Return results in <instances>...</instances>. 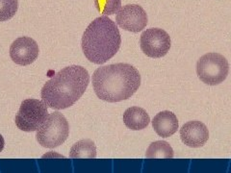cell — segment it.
<instances>
[{
    "label": "cell",
    "mask_w": 231,
    "mask_h": 173,
    "mask_svg": "<svg viewBox=\"0 0 231 173\" xmlns=\"http://www.w3.org/2000/svg\"><path fill=\"white\" fill-rule=\"evenodd\" d=\"M68 134L70 126L67 118L60 112H54L37 130L36 138L43 147L55 148L66 141Z\"/></svg>",
    "instance_id": "277c9868"
},
{
    "label": "cell",
    "mask_w": 231,
    "mask_h": 173,
    "mask_svg": "<svg viewBox=\"0 0 231 173\" xmlns=\"http://www.w3.org/2000/svg\"><path fill=\"white\" fill-rule=\"evenodd\" d=\"M152 127L158 136L169 138L178 129V120L176 115L169 111H163L157 114L152 120Z\"/></svg>",
    "instance_id": "8fae6325"
},
{
    "label": "cell",
    "mask_w": 231,
    "mask_h": 173,
    "mask_svg": "<svg viewBox=\"0 0 231 173\" xmlns=\"http://www.w3.org/2000/svg\"><path fill=\"white\" fill-rule=\"evenodd\" d=\"M4 145H5V141H4L2 135H0V152L3 150Z\"/></svg>",
    "instance_id": "e0dca14e"
},
{
    "label": "cell",
    "mask_w": 231,
    "mask_h": 173,
    "mask_svg": "<svg viewBox=\"0 0 231 173\" xmlns=\"http://www.w3.org/2000/svg\"><path fill=\"white\" fill-rule=\"evenodd\" d=\"M18 8V0H0V21L11 19Z\"/></svg>",
    "instance_id": "9a60e30c"
},
{
    "label": "cell",
    "mask_w": 231,
    "mask_h": 173,
    "mask_svg": "<svg viewBox=\"0 0 231 173\" xmlns=\"http://www.w3.org/2000/svg\"><path fill=\"white\" fill-rule=\"evenodd\" d=\"M121 43L116 23L107 15L95 18L87 27L82 37L85 57L96 65H102L114 57Z\"/></svg>",
    "instance_id": "3957f363"
},
{
    "label": "cell",
    "mask_w": 231,
    "mask_h": 173,
    "mask_svg": "<svg viewBox=\"0 0 231 173\" xmlns=\"http://www.w3.org/2000/svg\"><path fill=\"white\" fill-rule=\"evenodd\" d=\"M89 83L90 75L85 67H67L44 84L40 94L43 102L51 109H67L83 95Z\"/></svg>",
    "instance_id": "7a4b0ae2"
},
{
    "label": "cell",
    "mask_w": 231,
    "mask_h": 173,
    "mask_svg": "<svg viewBox=\"0 0 231 173\" xmlns=\"http://www.w3.org/2000/svg\"><path fill=\"white\" fill-rule=\"evenodd\" d=\"M141 85L137 68L128 64H114L98 67L92 74V86L101 100L114 103L126 100Z\"/></svg>",
    "instance_id": "6da1fadb"
},
{
    "label": "cell",
    "mask_w": 231,
    "mask_h": 173,
    "mask_svg": "<svg viewBox=\"0 0 231 173\" xmlns=\"http://www.w3.org/2000/svg\"><path fill=\"white\" fill-rule=\"evenodd\" d=\"M121 8V0H106L103 8L104 15L117 14Z\"/></svg>",
    "instance_id": "2e32d148"
},
{
    "label": "cell",
    "mask_w": 231,
    "mask_h": 173,
    "mask_svg": "<svg viewBox=\"0 0 231 173\" xmlns=\"http://www.w3.org/2000/svg\"><path fill=\"white\" fill-rule=\"evenodd\" d=\"M173 156L172 146L165 141L152 142L145 152V158L147 159H172Z\"/></svg>",
    "instance_id": "5bb4252c"
},
{
    "label": "cell",
    "mask_w": 231,
    "mask_h": 173,
    "mask_svg": "<svg viewBox=\"0 0 231 173\" xmlns=\"http://www.w3.org/2000/svg\"><path fill=\"white\" fill-rule=\"evenodd\" d=\"M123 122L127 128L133 131L143 130L150 122L147 111L140 107H131L128 108L123 114Z\"/></svg>",
    "instance_id": "7c38bea8"
},
{
    "label": "cell",
    "mask_w": 231,
    "mask_h": 173,
    "mask_svg": "<svg viewBox=\"0 0 231 173\" xmlns=\"http://www.w3.org/2000/svg\"><path fill=\"white\" fill-rule=\"evenodd\" d=\"M171 48V38L163 29L150 28L141 35V49L150 58L164 57Z\"/></svg>",
    "instance_id": "52a82bcc"
},
{
    "label": "cell",
    "mask_w": 231,
    "mask_h": 173,
    "mask_svg": "<svg viewBox=\"0 0 231 173\" xmlns=\"http://www.w3.org/2000/svg\"><path fill=\"white\" fill-rule=\"evenodd\" d=\"M96 147L92 139H81L72 145L70 158L71 159H95Z\"/></svg>",
    "instance_id": "4fadbf2b"
},
{
    "label": "cell",
    "mask_w": 231,
    "mask_h": 173,
    "mask_svg": "<svg viewBox=\"0 0 231 173\" xmlns=\"http://www.w3.org/2000/svg\"><path fill=\"white\" fill-rule=\"evenodd\" d=\"M39 45L29 37H20L12 43L10 57L14 63L19 65H28L37 60Z\"/></svg>",
    "instance_id": "9c48e42d"
},
{
    "label": "cell",
    "mask_w": 231,
    "mask_h": 173,
    "mask_svg": "<svg viewBox=\"0 0 231 173\" xmlns=\"http://www.w3.org/2000/svg\"><path fill=\"white\" fill-rule=\"evenodd\" d=\"M47 106L38 99L23 100L15 121L18 128L24 132L37 131L48 117Z\"/></svg>",
    "instance_id": "8992f818"
},
{
    "label": "cell",
    "mask_w": 231,
    "mask_h": 173,
    "mask_svg": "<svg viewBox=\"0 0 231 173\" xmlns=\"http://www.w3.org/2000/svg\"><path fill=\"white\" fill-rule=\"evenodd\" d=\"M180 138L189 147L197 148L203 146L209 139V132L204 123L198 120L189 121L181 127Z\"/></svg>",
    "instance_id": "30bf717a"
},
{
    "label": "cell",
    "mask_w": 231,
    "mask_h": 173,
    "mask_svg": "<svg viewBox=\"0 0 231 173\" xmlns=\"http://www.w3.org/2000/svg\"><path fill=\"white\" fill-rule=\"evenodd\" d=\"M229 65L225 58L219 53H207L197 63L198 78L209 86L222 83L228 75Z\"/></svg>",
    "instance_id": "5b68a950"
},
{
    "label": "cell",
    "mask_w": 231,
    "mask_h": 173,
    "mask_svg": "<svg viewBox=\"0 0 231 173\" xmlns=\"http://www.w3.org/2000/svg\"><path fill=\"white\" fill-rule=\"evenodd\" d=\"M148 21L147 15L141 6L137 4H128L122 8L116 15V22L125 31L139 33L144 30Z\"/></svg>",
    "instance_id": "ba28073f"
}]
</instances>
